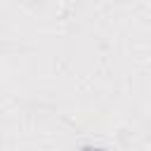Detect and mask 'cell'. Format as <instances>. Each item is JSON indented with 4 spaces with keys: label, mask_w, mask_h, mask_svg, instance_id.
I'll return each instance as SVG.
<instances>
[{
    "label": "cell",
    "mask_w": 151,
    "mask_h": 151,
    "mask_svg": "<svg viewBox=\"0 0 151 151\" xmlns=\"http://www.w3.org/2000/svg\"><path fill=\"white\" fill-rule=\"evenodd\" d=\"M78 151H106L104 146H97V144H85V146H80Z\"/></svg>",
    "instance_id": "cell-1"
}]
</instances>
